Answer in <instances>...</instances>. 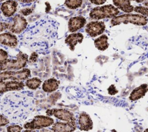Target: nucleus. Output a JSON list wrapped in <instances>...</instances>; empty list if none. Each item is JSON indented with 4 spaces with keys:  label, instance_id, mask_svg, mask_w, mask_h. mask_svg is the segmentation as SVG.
<instances>
[{
    "label": "nucleus",
    "instance_id": "f257e3e1",
    "mask_svg": "<svg viewBox=\"0 0 148 132\" xmlns=\"http://www.w3.org/2000/svg\"><path fill=\"white\" fill-rule=\"evenodd\" d=\"M58 24L49 16H45L27 25L19 35L20 42L32 47H47L57 35Z\"/></svg>",
    "mask_w": 148,
    "mask_h": 132
},
{
    "label": "nucleus",
    "instance_id": "f03ea898",
    "mask_svg": "<svg viewBox=\"0 0 148 132\" xmlns=\"http://www.w3.org/2000/svg\"><path fill=\"white\" fill-rule=\"evenodd\" d=\"M147 18L142 14L127 13L112 18L110 24L112 26L117 25L121 23H131L137 25H145L147 24Z\"/></svg>",
    "mask_w": 148,
    "mask_h": 132
},
{
    "label": "nucleus",
    "instance_id": "7ed1b4c3",
    "mask_svg": "<svg viewBox=\"0 0 148 132\" xmlns=\"http://www.w3.org/2000/svg\"><path fill=\"white\" fill-rule=\"evenodd\" d=\"M28 61V56L20 52L15 59H6L0 64V71L9 70H20L27 65Z\"/></svg>",
    "mask_w": 148,
    "mask_h": 132
},
{
    "label": "nucleus",
    "instance_id": "20e7f679",
    "mask_svg": "<svg viewBox=\"0 0 148 132\" xmlns=\"http://www.w3.org/2000/svg\"><path fill=\"white\" fill-rule=\"evenodd\" d=\"M119 9L112 5H106L93 8L89 16L91 19L99 20L104 19L113 18L119 13Z\"/></svg>",
    "mask_w": 148,
    "mask_h": 132
},
{
    "label": "nucleus",
    "instance_id": "39448f33",
    "mask_svg": "<svg viewBox=\"0 0 148 132\" xmlns=\"http://www.w3.org/2000/svg\"><path fill=\"white\" fill-rule=\"evenodd\" d=\"M54 123V119L47 115H36L29 122L24 124L23 128L29 130H39L52 126Z\"/></svg>",
    "mask_w": 148,
    "mask_h": 132
},
{
    "label": "nucleus",
    "instance_id": "423d86ee",
    "mask_svg": "<svg viewBox=\"0 0 148 132\" xmlns=\"http://www.w3.org/2000/svg\"><path fill=\"white\" fill-rule=\"evenodd\" d=\"M31 76V71L28 68H23L18 71L9 70L0 72V79L3 80L23 81Z\"/></svg>",
    "mask_w": 148,
    "mask_h": 132
},
{
    "label": "nucleus",
    "instance_id": "0eeeda50",
    "mask_svg": "<svg viewBox=\"0 0 148 132\" xmlns=\"http://www.w3.org/2000/svg\"><path fill=\"white\" fill-rule=\"evenodd\" d=\"M46 115L49 116H53L62 121L73 122H76V118L73 113L63 108L48 109L46 111Z\"/></svg>",
    "mask_w": 148,
    "mask_h": 132
},
{
    "label": "nucleus",
    "instance_id": "6e6552de",
    "mask_svg": "<svg viewBox=\"0 0 148 132\" xmlns=\"http://www.w3.org/2000/svg\"><path fill=\"white\" fill-rule=\"evenodd\" d=\"M28 23L26 19L20 14H17L13 18V22L9 23L8 30L12 33L21 34L27 28Z\"/></svg>",
    "mask_w": 148,
    "mask_h": 132
},
{
    "label": "nucleus",
    "instance_id": "1a4fd4ad",
    "mask_svg": "<svg viewBox=\"0 0 148 132\" xmlns=\"http://www.w3.org/2000/svg\"><path fill=\"white\" fill-rule=\"evenodd\" d=\"M105 30L104 22L100 21H91L86 24V32L91 37H95L102 34Z\"/></svg>",
    "mask_w": 148,
    "mask_h": 132
},
{
    "label": "nucleus",
    "instance_id": "9d476101",
    "mask_svg": "<svg viewBox=\"0 0 148 132\" xmlns=\"http://www.w3.org/2000/svg\"><path fill=\"white\" fill-rule=\"evenodd\" d=\"M25 87V84L22 81L3 80L0 79V93L8 91L21 90Z\"/></svg>",
    "mask_w": 148,
    "mask_h": 132
},
{
    "label": "nucleus",
    "instance_id": "9b49d317",
    "mask_svg": "<svg viewBox=\"0 0 148 132\" xmlns=\"http://www.w3.org/2000/svg\"><path fill=\"white\" fill-rule=\"evenodd\" d=\"M76 127V122H57L52 125L51 130L53 132H73Z\"/></svg>",
    "mask_w": 148,
    "mask_h": 132
},
{
    "label": "nucleus",
    "instance_id": "f8f14e48",
    "mask_svg": "<svg viewBox=\"0 0 148 132\" xmlns=\"http://www.w3.org/2000/svg\"><path fill=\"white\" fill-rule=\"evenodd\" d=\"M18 3L14 0H7L3 2L0 6V10L3 14L9 17L14 15L17 8Z\"/></svg>",
    "mask_w": 148,
    "mask_h": 132
},
{
    "label": "nucleus",
    "instance_id": "ddd939ff",
    "mask_svg": "<svg viewBox=\"0 0 148 132\" xmlns=\"http://www.w3.org/2000/svg\"><path fill=\"white\" fill-rule=\"evenodd\" d=\"M17 37L10 32H6L0 34V44L10 47H15L18 45Z\"/></svg>",
    "mask_w": 148,
    "mask_h": 132
},
{
    "label": "nucleus",
    "instance_id": "4468645a",
    "mask_svg": "<svg viewBox=\"0 0 148 132\" xmlns=\"http://www.w3.org/2000/svg\"><path fill=\"white\" fill-rule=\"evenodd\" d=\"M86 24V19L82 16H75L70 18L68 27L69 32H74L82 28Z\"/></svg>",
    "mask_w": 148,
    "mask_h": 132
},
{
    "label": "nucleus",
    "instance_id": "2eb2a0df",
    "mask_svg": "<svg viewBox=\"0 0 148 132\" xmlns=\"http://www.w3.org/2000/svg\"><path fill=\"white\" fill-rule=\"evenodd\" d=\"M78 124L82 131H88L93 127V123L90 115L85 112L80 113L78 118Z\"/></svg>",
    "mask_w": 148,
    "mask_h": 132
},
{
    "label": "nucleus",
    "instance_id": "dca6fc26",
    "mask_svg": "<svg viewBox=\"0 0 148 132\" xmlns=\"http://www.w3.org/2000/svg\"><path fill=\"white\" fill-rule=\"evenodd\" d=\"M83 39V35L80 32L72 33L69 34L65 39V42L69 46L71 50L73 51L75 50L76 45L79 43H82Z\"/></svg>",
    "mask_w": 148,
    "mask_h": 132
},
{
    "label": "nucleus",
    "instance_id": "f3484780",
    "mask_svg": "<svg viewBox=\"0 0 148 132\" xmlns=\"http://www.w3.org/2000/svg\"><path fill=\"white\" fill-rule=\"evenodd\" d=\"M148 91V85L146 83L142 84L134 89L131 93L129 99L131 101H136L142 98Z\"/></svg>",
    "mask_w": 148,
    "mask_h": 132
},
{
    "label": "nucleus",
    "instance_id": "a211bd4d",
    "mask_svg": "<svg viewBox=\"0 0 148 132\" xmlns=\"http://www.w3.org/2000/svg\"><path fill=\"white\" fill-rule=\"evenodd\" d=\"M60 81L56 78H49L44 81L42 85V90L46 93H52L58 89Z\"/></svg>",
    "mask_w": 148,
    "mask_h": 132
},
{
    "label": "nucleus",
    "instance_id": "6ab92c4d",
    "mask_svg": "<svg viewBox=\"0 0 148 132\" xmlns=\"http://www.w3.org/2000/svg\"><path fill=\"white\" fill-rule=\"evenodd\" d=\"M113 4L117 9L125 13H131L134 10V6L131 4V0H113Z\"/></svg>",
    "mask_w": 148,
    "mask_h": 132
},
{
    "label": "nucleus",
    "instance_id": "aec40b11",
    "mask_svg": "<svg viewBox=\"0 0 148 132\" xmlns=\"http://www.w3.org/2000/svg\"><path fill=\"white\" fill-rule=\"evenodd\" d=\"M108 37L106 35H102L94 41V45L97 49L103 51L108 49L109 43L108 42Z\"/></svg>",
    "mask_w": 148,
    "mask_h": 132
},
{
    "label": "nucleus",
    "instance_id": "412c9836",
    "mask_svg": "<svg viewBox=\"0 0 148 132\" xmlns=\"http://www.w3.org/2000/svg\"><path fill=\"white\" fill-rule=\"evenodd\" d=\"M24 84L25 86H26L28 89L31 90H36L41 85L42 80L37 77H34L27 79Z\"/></svg>",
    "mask_w": 148,
    "mask_h": 132
},
{
    "label": "nucleus",
    "instance_id": "4be33fe9",
    "mask_svg": "<svg viewBox=\"0 0 148 132\" xmlns=\"http://www.w3.org/2000/svg\"><path fill=\"white\" fill-rule=\"evenodd\" d=\"M83 0H65V5L70 9H76L81 6Z\"/></svg>",
    "mask_w": 148,
    "mask_h": 132
},
{
    "label": "nucleus",
    "instance_id": "5701e85b",
    "mask_svg": "<svg viewBox=\"0 0 148 132\" xmlns=\"http://www.w3.org/2000/svg\"><path fill=\"white\" fill-rule=\"evenodd\" d=\"M134 10L145 17H148V6H136Z\"/></svg>",
    "mask_w": 148,
    "mask_h": 132
},
{
    "label": "nucleus",
    "instance_id": "b1692460",
    "mask_svg": "<svg viewBox=\"0 0 148 132\" xmlns=\"http://www.w3.org/2000/svg\"><path fill=\"white\" fill-rule=\"evenodd\" d=\"M23 127L19 125H10L6 127L7 132H21Z\"/></svg>",
    "mask_w": 148,
    "mask_h": 132
},
{
    "label": "nucleus",
    "instance_id": "393cba45",
    "mask_svg": "<svg viewBox=\"0 0 148 132\" xmlns=\"http://www.w3.org/2000/svg\"><path fill=\"white\" fill-rule=\"evenodd\" d=\"M9 122V120L6 116L3 115H0V127L6 126Z\"/></svg>",
    "mask_w": 148,
    "mask_h": 132
},
{
    "label": "nucleus",
    "instance_id": "a878e982",
    "mask_svg": "<svg viewBox=\"0 0 148 132\" xmlns=\"http://www.w3.org/2000/svg\"><path fill=\"white\" fill-rule=\"evenodd\" d=\"M8 53L3 49H0V64L8 59Z\"/></svg>",
    "mask_w": 148,
    "mask_h": 132
},
{
    "label": "nucleus",
    "instance_id": "bb28decb",
    "mask_svg": "<svg viewBox=\"0 0 148 132\" xmlns=\"http://www.w3.org/2000/svg\"><path fill=\"white\" fill-rule=\"evenodd\" d=\"M38 54L34 52L32 53V54H31L30 57L28 58V61L30 62V63H35L36 61H37V59H38Z\"/></svg>",
    "mask_w": 148,
    "mask_h": 132
},
{
    "label": "nucleus",
    "instance_id": "cd10ccee",
    "mask_svg": "<svg viewBox=\"0 0 148 132\" xmlns=\"http://www.w3.org/2000/svg\"><path fill=\"white\" fill-rule=\"evenodd\" d=\"M33 11V9L31 8H25L24 9H22L20 11V13L24 16H27L30 14Z\"/></svg>",
    "mask_w": 148,
    "mask_h": 132
},
{
    "label": "nucleus",
    "instance_id": "c85d7f7f",
    "mask_svg": "<svg viewBox=\"0 0 148 132\" xmlns=\"http://www.w3.org/2000/svg\"><path fill=\"white\" fill-rule=\"evenodd\" d=\"M8 25H9V23L0 21V32L6 30H8Z\"/></svg>",
    "mask_w": 148,
    "mask_h": 132
},
{
    "label": "nucleus",
    "instance_id": "c756f323",
    "mask_svg": "<svg viewBox=\"0 0 148 132\" xmlns=\"http://www.w3.org/2000/svg\"><path fill=\"white\" fill-rule=\"evenodd\" d=\"M92 3L97 5H102L105 3L106 0H89Z\"/></svg>",
    "mask_w": 148,
    "mask_h": 132
},
{
    "label": "nucleus",
    "instance_id": "7c9ffc66",
    "mask_svg": "<svg viewBox=\"0 0 148 132\" xmlns=\"http://www.w3.org/2000/svg\"><path fill=\"white\" fill-rule=\"evenodd\" d=\"M136 2L137 3H142L144 6H148V0H131Z\"/></svg>",
    "mask_w": 148,
    "mask_h": 132
},
{
    "label": "nucleus",
    "instance_id": "2f4dec72",
    "mask_svg": "<svg viewBox=\"0 0 148 132\" xmlns=\"http://www.w3.org/2000/svg\"><path fill=\"white\" fill-rule=\"evenodd\" d=\"M20 2L22 3H32L35 1H36L37 0H17Z\"/></svg>",
    "mask_w": 148,
    "mask_h": 132
},
{
    "label": "nucleus",
    "instance_id": "473e14b6",
    "mask_svg": "<svg viewBox=\"0 0 148 132\" xmlns=\"http://www.w3.org/2000/svg\"><path fill=\"white\" fill-rule=\"evenodd\" d=\"M39 132H53L52 130L46 129H42V130Z\"/></svg>",
    "mask_w": 148,
    "mask_h": 132
},
{
    "label": "nucleus",
    "instance_id": "72a5a7b5",
    "mask_svg": "<svg viewBox=\"0 0 148 132\" xmlns=\"http://www.w3.org/2000/svg\"><path fill=\"white\" fill-rule=\"evenodd\" d=\"M23 132H36V131L34 130H29V129H26L25 130H24Z\"/></svg>",
    "mask_w": 148,
    "mask_h": 132
},
{
    "label": "nucleus",
    "instance_id": "f704fd0d",
    "mask_svg": "<svg viewBox=\"0 0 148 132\" xmlns=\"http://www.w3.org/2000/svg\"><path fill=\"white\" fill-rule=\"evenodd\" d=\"M111 132H117L116 130H114V129H113V130H112V131H111Z\"/></svg>",
    "mask_w": 148,
    "mask_h": 132
},
{
    "label": "nucleus",
    "instance_id": "c9c22d12",
    "mask_svg": "<svg viewBox=\"0 0 148 132\" xmlns=\"http://www.w3.org/2000/svg\"><path fill=\"white\" fill-rule=\"evenodd\" d=\"M5 1V0H0V2H2V1ZM1 10H0V16H1Z\"/></svg>",
    "mask_w": 148,
    "mask_h": 132
},
{
    "label": "nucleus",
    "instance_id": "e433bc0d",
    "mask_svg": "<svg viewBox=\"0 0 148 132\" xmlns=\"http://www.w3.org/2000/svg\"><path fill=\"white\" fill-rule=\"evenodd\" d=\"M144 132H148V129H145V131H144Z\"/></svg>",
    "mask_w": 148,
    "mask_h": 132
},
{
    "label": "nucleus",
    "instance_id": "4c0bfd02",
    "mask_svg": "<svg viewBox=\"0 0 148 132\" xmlns=\"http://www.w3.org/2000/svg\"><path fill=\"white\" fill-rule=\"evenodd\" d=\"M147 76H148V75H147Z\"/></svg>",
    "mask_w": 148,
    "mask_h": 132
}]
</instances>
